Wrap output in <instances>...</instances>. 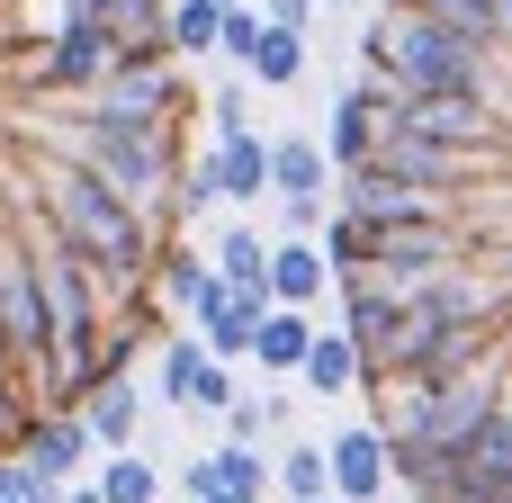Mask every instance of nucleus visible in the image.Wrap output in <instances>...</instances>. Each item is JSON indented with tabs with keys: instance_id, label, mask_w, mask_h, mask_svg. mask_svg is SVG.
<instances>
[{
	"instance_id": "a211bd4d",
	"label": "nucleus",
	"mask_w": 512,
	"mask_h": 503,
	"mask_svg": "<svg viewBox=\"0 0 512 503\" xmlns=\"http://www.w3.org/2000/svg\"><path fill=\"white\" fill-rule=\"evenodd\" d=\"M207 171H216V207H252L270 189V144L261 135H234V144L207 153Z\"/></svg>"
},
{
	"instance_id": "f704fd0d",
	"label": "nucleus",
	"mask_w": 512,
	"mask_h": 503,
	"mask_svg": "<svg viewBox=\"0 0 512 503\" xmlns=\"http://www.w3.org/2000/svg\"><path fill=\"white\" fill-rule=\"evenodd\" d=\"M198 503H243V495H198Z\"/></svg>"
},
{
	"instance_id": "39448f33",
	"label": "nucleus",
	"mask_w": 512,
	"mask_h": 503,
	"mask_svg": "<svg viewBox=\"0 0 512 503\" xmlns=\"http://www.w3.org/2000/svg\"><path fill=\"white\" fill-rule=\"evenodd\" d=\"M342 333H351L369 387L396 378V351H405V297H396L387 279H351V288H342Z\"/></svg>"
},
{
	"instance_id": "4c0bfd02",
	"label": "nucleus",
	"mask_w": 512,
	"mask_h": 503,
	"mask_svg": "<svg viewBox=\"0 0 512 503\" xmlns=\"http://www.w3.org/2000/svg\"><path fill=\"white\" fill-rule=\"evenodd\" d=\"M324 503H342V495H324Z\"/></svg>"
},
{
	"instance_id": "2eb2a0df",
	"label": "nucleus",
	"mask_w": 512,
	"mask_h": 503,
	"mask_svg": "<svg viewBox=\"0 0 512 503\" xmlns=\"http://www.w3.org/2000/svg\"><path fill=\"white\" fill-rule=\"evenodd\" d=\"M108 63H117V45H108L99 27L63 18V27H54V54L36 63V81H45V90H81V81H108Z\"/></svg>"
},
{
	"instance_id": "e433bc0d",
	"label": "nucleus",
	"mask_w": 512,
	"mask_h": 503,
	"mask_svg": "<svg viewBox=\"0 0 512 503\" xmlns=\"http://www.w3.org/2000/svg\"><path fill=\"white\" fill-rule=\"evenodd\" d=\"M387 9H414V0H387Z\"/></svg>"
},
{
	"instance_id": "c756f323",
	"label": "nucleus",
	"mask_w": 512,
	"mask_h": 503,
	"mask_svg": "<svg viewBox=\"0 0 512 503\" xmlns=\"http://www.w3.org/2000/svg\"><path fill=\"white\" fill-rule=\"evenodd\" d=\"M207 126H216V144H234V135H252V90H243V81H225V90L207 99Z\"/></svg>"
},
{
	"instance_id": "1a4fd4ad",
	"label": "nucleus",
	"mask_w": 512,
	"mask_h": 503,
	"mask_svg": "<svg viewBox=\"0 0 512 503\" xmlns=\"http://www.w3.org/2000/svg\"><path fill=\"white\" fill-rule=\"evenodd\" d=\"M324 459H333V495H342V503H378L387 486H396V450L378 441V423L333 432V441H324Z\"/></svg>"
},
{
	"instance_id": "6e6552de",
	"label": "nucleus",
	"mask_w": 512,
	"mask_h": 503,
	"mask_svg": "<svg viewBox=\"0 0 512 503\" xmlns=\"http://www.w3.org/2000/svg\"><path fill=\"white\" fill-rule=\"evenodd\" d=\"M261 315H270V297H234L225 279L207 288V306L189 315L198 324V351L216 360V369H234V360H252V342H261Z\"/></svg>"
},
{
	"instance_id": "f3484780",
	"label": "nucleus",
	"mask_w": 512,
	"mask_h": 503,
	"mask_svg": "<svg viewBox=\"0 0 512 503\" xmlns=\"http://www.w3.org/2000/svg\"><path fill=\"white\" fill-rule=\"evenodd\" d=\"M324 288H333V270H324V252H315V243H270V306L315 315V306H324Z\"/></svg>"
},
{
	"instance_id": "a878e982",
	"label": "nucleus",
	"mask_w": 512,
	"mask_h": 503,
	"mask_svg": "<svg viewBox=\"0 0 512 503\" xmlns=\"http://www.w3.org/2000/svg\"><path fill=\"white\" fill-rule=\"evenodd\" d=\"M207 369H216V360L198 351V333H162V405H189Z\"/></svg>"
},
{
	"instance_id": "dca6fc26",
	"label": "nucleus",
	"mask_w": 512,
	"mask_h": 503,
	"mask_svg": "<svg viewBox=\"0 0 512 503\" xmlns=\"http://www.w3.org/2000/svg\"><path fill=\"white\" fill-rule=\"evenodd\" d=\"M270 477H279V468H270L261 450H243V441H225V450H207V459H189V477H180V486H189V503H198V495H243V503H261V486H270Z\"/></svg>"
},
{
	"instance_id": "393cba45",
	"label": "nucleus",
	"mask_w": 512,
	"mask_h": 503,
	"mask_svg": "<svg viewBox=\"0 0 512 503\" xmlns=\"http://www.w3.org/2000/svg\"><path fill=\"white\" fill-rule=\"evenodd\" d=\"M270 486H279L288 503H324V495H333V459H324V441H297V450L279 459Z\"/></svg>"
},
{
	"instance_id": "b1692460",
	"label": "nucleus",
	"mask_w": 512,
	"mask_h": 503,
	"mask_svg": "<svg viewBox=\"0 0 512 503\" xmlns=\"http://www.w3.org/2000/svg\"><path fill=\"white\" fill-rule=\"evenodd\" d=\"M306 72V36H288V27H261L252 36V54H243V81H261V90H288Z\"/></svg>"
},
{
	"instance_id": "9b49d317",
	"label": "nucleus",
	"mask_w": 512,
	"mask_h": 503,
	"mask_svg": "<svg viewBox=\"0 0 512 503\" xmlns=\"http://www.w3.org/2000/svg\"><path fill=\"white\" fill-rule=\"evenodd\" d=\"M99 108H108V117H126V126H171V117H180V63L108 72V81H99Z\"/></svg>"
},
{
	"instance_id": "bb28decb",
	"label": "nucleus",
	"mask_w": 512,
	"mask_h": 503,
	"mask_svg": "<svg viewBox=\"0 0 512 503\" xmlns=\"http://www.w3.org/2000/svg\"><path fill=\"white\" fill-rule=\"evenodd\" d=\"M90 486H99V503H153V495H162V468L126 450V459H108V468H99Z\"/></svg>"
},
{
	"instance_id": "5701e85b",
	"label": "nucleus",
	"mask_w": 512,
	"mask_h": 503,
	"mask_svg": "<svg viewBox=\"0 0 512 503\" xmlns=\"http://www.w3.org/2000/svg\"><path fill=\"white\" fill-rule=\"evenodd\" d=\"M216 279H225L234 297H270V243H261L252 225H234V234L216 243Z\"/></svg>"
},
{
	"instance_id": "7ed1b4c3",
	"label": "nucleus",
	"mask_w": 512,
	"mask_h": 503,
	"mask_svg": "<svg viewBox=\"0 0 512 503\" xmlns=\"http://www.w3.org/2000/svg\"><path fill=\"white\" fill-rule=\"evenodd\" d=\"M360 45H369V72L396 99H486V54L423 9H378V27Z\"/></svg>"
},
{
	"instance_id": "f257e3e1",
	"label": "nucleus",
	"mask_w": 512,
	"mask_h": 503,
	"mask_svg": "<svg viewBox=\"0 0 512 503\" xmlns=\"http://www.w3.org/2000/svg\"><path fill=\"white\" fill-rule=\"evenodd\" d=\"M54 162H72L99 189H117L171 243V198H180V144H171V126H126L108 108H81L72 126H54Z\"/></svg>"
},
{
	"instance_id": "4468645a",
	"label": "nucleus",
	"mask_w": 512,
	"mask_h": 503,
	"mask_svg": "<svg viewBox=\"0 0 512 503\" xmlns=\"http://www.w3.org/2000/svg\"><path fill=\"white\" fill-rule=\"evenodd\" d=\"M135 423H144L135 378H99V387L81 396V432H90V450H99V459H126V450H135Z\"/></svg>"
},
{
	"instance_id": "7c9ffc66",
	"label": "nucleus",
	"mask_w": 512,
	"mask_h": 503,
	"mask_svg": "<svg viewBox=\"0 0 512 503\" xmlns=\"http://www.w3.org/2000/svg\"><path fill=\"white\" fill-rule=\"evenodd\" d=\"M261 9V27H288V36H306V18H315V0H252Z\"/></svg>"
},
{
	"instance_id": "cd10ccee",
	"label": "nucleus",
	"mask_w": 512,
	"mask_h": 503,
	"mask_svg": "<svg viewBox=\"0 0 512 503\" xmlns=\"http://www.w3.org/2000/svg\"><path fill=\"white\" fill-rule=\"evenodd\" d=\"M216 36H225L216 0H171V54H216Z\"/></svg>"
},
{
	"instance_id": "423d86ee",
	"label": "nucleus",
	"mask_w": 512,
	"mask_h": 503,
	"mask_svg": "<svg viewBox=\"0 0 512 503\" xmlns=\"http://www.w3.org/2000/svg\"><path fill=\"white\" fill-rule=\"evenodd\" d=\"M387 126H405V135H423V144H441V153H468V162L504 144V117H495L486 99H396Z\"/></svg>"
},
{
	"instance_id": "f03ea898",
	"label": "nucleus",
	"mask_w": 512,
	"mask_h": 503,
	"mask_svg": "<svg viewBox=\"0 0 512 503\" xmlns=\"http://www.w3.org/2000/svg\"><path fill=\"white\" fill-rule=\"evenodd\" d=\"M45 225H54V234H63V252H72V261H90L117 297H144V288H153L162 234H153L117 189H99L90 171L45 162Z\"/></svg>"
},
{
	"instance_id": "72a5a7b5",
	"label": "nucleus",
	"mask_w": 512,
	"mask_h": 503,
	"mask_svg": "<svg viewBox=\"0 0 512 503\" xmlns=\"http://www.w3.org/2000/svg\"><path fill=\"white\" fill-rule=\"evenodd\" d=\"M0 503H36V486H27V495H0Z\"/></svg>"
},
{
	"instance_id": "aec40b11",
	"label": "nucleus",
	"mask_w": 512,
	"mask_h": 503,
	"mask_svg": "<svg viewBox=\"0 0 512 503\" xmlns=\"http://www.w3.org/2000/svg\"><path fill=\"white\" fill-rule=\"evenodd\" d=\"M315 333H324L315 315H288V306H270V315H261V342H252V360H261L270 378H297V369H306V351H315Z\"/></svg>"
},
{
	"instance_id": "412c9836",
	"label": "nucleus",
	"mask_w": 512,
	"mask_h": 503,
	"mask_svg": "<svg viewBox=\"0 0 512 503\" xmlns=\"http://www.w3.org/2000/svg\"><path fill=\"white\" fill-rule=\"evenodd\" d=\"M306 396H324V405H342L351 387H369L360 378V351H351V333H315V351H306Z\"/></svg>"
},
{
	"instance_id": "9d476101",
	"label": "nucleus",
	"mask_w": 512,
	"mask_h": 503,
	"mask_svg": "<svg viewBox=\"0 0 512 503\" xmlns=\"http://www.w3.org/2000/svg\"><path fill=\"white\" fill-rule=\"evenodd\" d=\"M369 171H387V180H405V189L441 198V189H459V180H468V153H441V144H423V135L387 126V135H378V153H369Z\"/></svg>"
},
{
	"instance_id": "0eeeda50",
	"label": "nucleus",
	"mask_w": 512,
	"mask_h": 503,
	"mask_svg": "<svg viewBox=\"0 0 512 503\" xmlns=\"http://www.w3.org/2000/svg\"><path fill=\"white\" fill-rule=\"evenodd\" d=\"M342 189V216H360L369 234H396V225H441L450 207L441 198H423V189H405V180H387V171H351V180H333Z\"/></svg>"
},
{
	"instance_id": "4be33fe9",
	"label": "nucleus",
	"mask_w": 512,
	"mask_h": 503,
	"mask_svg": "<svg viewBox=\"0 0 512 503\" xmlns=\"http://www.w3.org/2000/svg\"><path fill=\"white\" fill-rule=\"evenodd\" d=\"M315 252H324V270L351 288V279H369V252H378V234H369L360 216H342V207H333V216H324V234H315Z\"/></svg>"
},
{
	"instance_id": "c85d7f7f",
	"label": "nucleus",
	"mask_w": 512,
	"mask_h": 503,
	"mask_svg": "<svg viewBox=\"0 0 512 503\" xmlns=\"http://www.w3.org/2000/svg\"><path fill=\"white\" fill-rule=\"evenodd\" d=\"M279 423H288V396H234V414H225V441L261 450V441H270Z\"/></svg>"
},
{
	"instance_id": "6ab92c4d",
	"label": "nucleus",
	"mask_w": 512,
	"mask_h": 503,
	"mask_svg": "<svg viewBox=\"0 0 512 503\" xmlns=\"http://www.w3.org/2000/svg\"><path fill=\"white\" fill-rule=\"evenodd\" d=\"M207 288H216V270H207L189 243H162V261H153V306L198 315V306H207Z\"/></svg>"
},
{
	"instance_id": "c9c22d12",
	"label": "nucleus",
	"mask_w": 512,
	"mask_h": 503,
	"mask_svg": "<svg viewBox=\"0 0 512 503\" xmlns=\"http://www.w3.org/2000/svg\"><path fill=\"white\" fill-rule=\"evenodd\" d=\"M216 9H252V0H216Z\"/></svg>"
},
{
	"instance_id": "473e14b6",
	"label": "nucleus",
	"mask_w": 512,
	"mask_h": 503,
	"mask_svg": "<svg viewBox=\"0 0 512 503\" xmlns=\"http://www.w3.org/2000/svg\"><path fill=\"white\" fill-rule=\"evenodd\" d=\"M315 9H360V0H315Z\"/></svg>"
},
{
	"instance_id": "ddd939ff",
	"label": "nucleus",
	"mask_w": 512,
	"mask_h": 503,
	"mask_svg": "<svg viewBox=\"0 0 512 503\" xmlns=\"http://www.w3.org/2000/svg\"><path fill=\"white\" fill-rule=\"evenodd\" d=\"M270 189H279V207H333V153L315 135H279L270 144Z\"/></svg>"
},
{
	"instance_id": "2f4dec72",
	"label": "nucleus",
	"mask_w": 512,
	"mask_h": 503,
	"mask_svg": "<svg viewBox=\"0 0 512 503\" xmlns=\"http://www.w3.org/2000/svg\"><path fill=\"white\" fill-rule=\"evenodd\" d=\"M63 503H99V486H63Z\"/></svg>"
},
{
	"instance_id": "20e7f679",
	"label": "nucleus",
	"mask_w": 512,
	"mask_h": 503,
	"mask_svg": "<svg viewBox=\"0 0 512 503\" xmlns=\"http://www.w3.org/2000/svg\"><path fill=\"white\" fill-rule=\"evenodd\" d=\"M0 351L18 369V387H45L54 369V333H45V288H36V252L0 234Z\"/></svg>"
},
{
	"instance_id": "f8f14e48",
	"label": "nucleus",
	"mask_w": 512,
	"mask_h": 503,
	"mask_svg": "<svg viewBox=\"0 0 512 503\" xmlns=\"http://www.w3.org/2000/svg\"><path fill=\"white\" fill-rule=\"evenodd\" d=\"M18 450H27V477L72 486L81 459H90V432H81V414H27V423H18Z\"/></svg>"
}]
</instances>
